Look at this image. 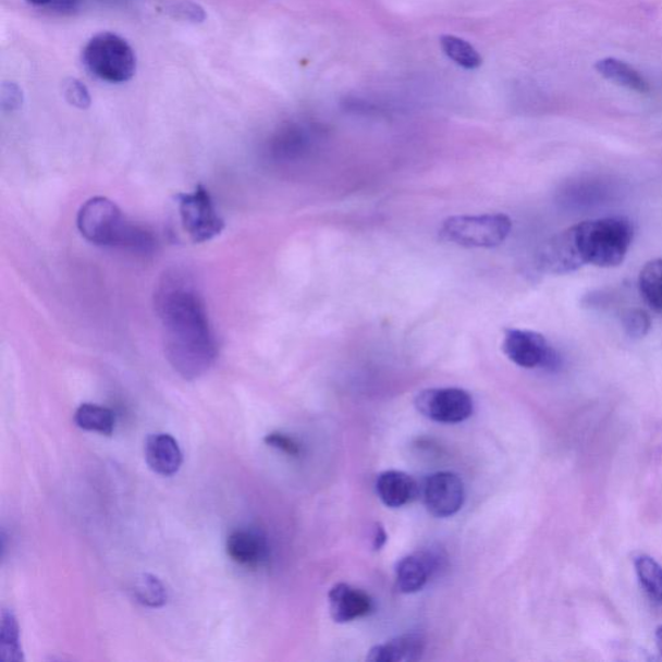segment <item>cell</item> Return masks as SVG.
I'll return each instance as SVG.
<instances>
[{"label": "cell", "instance_id": "obj_1", "mask_svg": "<svg viewBox=\"0 0 662 662\" xmlns=\"http://www.w3.org/2000/svg\"><path fill=\"white\" fill-rule=\"evenodd\" d=\"M163 331L164 355L186 381L206 375L218 357V344L201 294L179 272L163 275L156 294Z\"/></svg>", "mask_w": 662, "mask_h": 662}, {"label": "cell", "instance_id": "obj_2", "mask_svg": "<svg viewBox=\"0 0 662 662\" xmlns=\"http://www.w3.org/2000/svg\"><path fill=\"white\" fill-rule=\"evenodd\" d=\"M561 234L577 269L588 265L613 268L629 253L634 230L626 218L610 217L585 220Z\"/></svg>", "mask_w": 662, "mask_h": 662}, {"label": "cell", "instance_id": "obj_3", "mask_svg": "<svg viewBox=\"0 0 662 662\" xmlns=\"http://www.w3.org/2000/svg\"><path fill=\"white\" fill-rule=\"evenodd\" d=\"M77 226L88 243L98 246L148 254L157 244L154 233L128 222L120 207L107 197H93L82 205Z\"/></svg>", "mask_w": 662, "mask_h": 662}, {"label": "cell", "instance_id": "obj_4", "mask_svg": "<svg viewBox=\"0 0 662 662\" xmlns=\"http://www.w3.org/2000/svg\"><path fill=\"white\" fill-rule=\"evenodd\" d=\"M82 61L94 77L115 85L128 82L136 72L133 47L113 33H100L89 39Z\"/></svg>", "mask_w": 662, "mask_h": 662}, {"label": "cell", "instance_id": "obj_5", "mask_svg": "<svg viewBox=\"0 0 662 662\" xmlns=\"http://www.w3.org/2000/svg\"><path fill=\"white\" fill-rule=\"evenodd\" d=\"M512 230V219L505 213L459 216L441 223L439 238L467 248H493L505 243Z\"/></svg>", "mask_w": 662, "mask_h": 662}, {"label": "cell", "instance_id": "obj_6", "mask_svg": "<svg viewBox=\"0 0 662 662\" xmlns=\"http://www.w3.org/2000/svg\"><path fill=\"white\" fill-rule=\"evenodd\" d=\"M179 210L184 231L193 243H207L224 230V220L213 206L209 191L203 185H198L195 192L179 195Z\"/></svg>", "mask_w": 662, "mask_h": 662}, {"label": "cell", "instance_id": "obj_7", "mask_svg": "<svg viewBox=\"0 0 662 662\" xmlns=\"http://www.w3.org/2000/svg\"><path fill=\"white\" fill-rule=\"evenodd\" d=\"M414 404L424 417L444 425L465 422L475 408L470 393L457 388L420 391Z\"/></svg>", "mask_w": 662, "mask_h": 662}, {"label": "cell", "instance_id": "obj_8", "mask_svg": "<svg viewBox=\"0 0 662 662\" xmlns=\"http://www.w3.org/2000/svg\"><path fill=\"white\" fill-rule=\"evenodd\" d=\"M503 354L524 369H555L559 357L547 338L536 331L510 329L502 342Z\"/></svg>", "mask_w": 662, "mask_h": 662}, {"label": "cell", "instance_id": "obj_9", "mask_svg": "<svg viewBox=\"0 0 662 662\" xmlns=\"http://www.w3.org/2000/svg\"><path fill=\"white\" fill-rule=\"evenodd\" d=\"M422 493L427 512L437 517L457 514L466 499L464 481L451 471L430 475L425 481Z\"/></svg>", "mask_w": 662, "mask_h": 662}, {"label": "cell", "instance_id": "obj_10", "mask_svg": "<svg viewBox=\"0 0 662 662\" xmlns=\"http://www.w3.org/2000/svg\"><path fill=\"white\" fill-rule=\"evenodd\" d=\"M329 610L335 623L347 624L369 616L375 611V602L368 592L341 583L334 585L329 592Z\"/></svg>", "mask_w": 662, "mask_h": 662}, {"label": "cell", "instance_id": "obj_11", "mask_svg": "<svg viewBox=\"0 0 662 662\" xmlns=\"http://www.w3.org/2000/svg\"><path fill=\"white\" fill-rule=\"evenodd\" d=\"M225 548L228 556L246 568L260 567L269 554L267 538L253 528L233 530L226 538Z\"/></svg>", "mask_w": 662, "mask_h": 662}, {"label": "cell", "instance_id": "obj_12", "mask_svg": "<svg viewBox=\"0 0 662 662\" xmlns=\"http://www.w3.org/2000/svg\"><path fill=\"white\" fill-rule=\"evenodd\" d=\"M438 556L426 551L400 559L396 564V588L403 594L422 590L438 568Z\"/></svg>", "mask_w": 662, "mask_h": 662}, {"label": "cell", "instance_id": "obj_13", "mask_svg": "<svg viewBox=\"0 0 662 662\" xmlns=\"http://www.w3.org/2000/svg\"><path fill=\"white\" fill-rule=\"evenodd\" d=\"M145 459L158 475L172 476L181 470L183 453L169 433H154L145 441Z\"/></svg>", "mask_w": 662, "mask_h": 662}, {"label": "cell", "instance_id": "obj_14", "mask_svg": "<svg viewBox=\"0 0 662 662\" xmlns=\"http://www.w3.org/2000/svg\"><path fill=\"white\" fill-rule=\"evenodd\" d=\"M426 650V638L419 633L403 634L383 645L372 647L368 661L372 662H412L422 659Z\"/></svg>", "mask_w": 662, "mask_h": 662}, {"label": "cell", "instance_id": "obj_15", "mask_svg": "<svg viewBox=\"0 0 662 662\" xmlns=\"http://www.w3.org/2000/svg\"><path fill=\"white\" fill-rule=\"evenodd\" d=\"M376 489L379 499L391 508L408 505L418 493L417 481L410 475L396 470L379 475Z\"/></svg>", "mask_w": 662, "mask_h": 662}, {"label": "cell", "instance_id": "obj_16", "mask_svg": "<svg viewBox=\"0 0 662 662\" xmlns=\"http://www.w3.org/2000/svg\"><path fill=\"white\" fill-rule=\"evenodd\" d=\"M596 71L603 78L616 83L632 91L647 94L650 91V85L636 69L617 59L606 58L597 61Z\"/></svg>", "mask_w": 662, "mask_h": 662}, {"label": "cell", "instance_id": "obj_17", "mask_svg": "<svg viewBox=\"0 0 662 662\" xmlns=\"http://www.w3.org/2000/svg\"><path fill=\"white\" fill-rule=\"evenodd\" d=\"M74 422L82 430L110 437L114 432L115 416L106 406L86 403L75 410Z\"/></svg>", "mask_w": 662, "mask_h": 662}, {"label": "cell", "instance_id": "obj_18", "mask_svg": "<svg viewBox=\"0 0 662 662\" xmlns=\"http://www.w3.org/2000/svg\"><path fill=\"white\" fill-rule=\"evenodd\" d=\"M641 298L654 312H662V258L648 261L639 273Z\"/></svg>", "mask_w": 662, "mask_h": 662}, {"label": "cell", "instance_id": "obj_19", "mask_svg": "<svg viewBox=\"0 0 662 662\" xmlns=\"http://www.w3.org/2000/svg\"><path fill=\"white\" fill-rule=\"evenodd\" d=\"M131 592L137 603L149 609H161L169 600V591L160 578L143 574L134 579Z\"/></svg>", "mask_w": 662, "mask_h": 662}, {"label": "cell", "instance_id": "obj_20", "mask_svg": "<svg viewBox=\"0 0 662 662\" xmlns=\"http://www.w3.org/2000/svg\"><path fill=\"white\" fill-rule=\"evenodd\" d=\"M0 660L3 662H23L24 653L20 645V627L15 613L3 610L0 624Z\"/></svg>", "mask_w": 662, "mask_h": 662}, {"label": "cell", "instance_id": "obj_21", "mask_svg": "<svg viewBox=\"0 0 662 662\" xmlns=\"http://www.w3.org/2000/svg\"><path fill=\"white\" fill-rule=\"evenodd\" d=\"M636 574L648 598L662 603V565L650 555H639L634 561Z\"/></svg>", "mask_w": 662, "mask_h": 662}, {"label": "cell", "instance_id": "obj_22", "mask_svg": "<svg viewBox=\"0 0 662 662\" xmlns=\"http://www.w3.org/2000/svg\"><path fill=\"white\" fill-rule=\"evenodd\" d=\"M441 50L454 64L474 71L482 64L480 53L467 40L455 36H443L440 38Z\"/></svg>", "mask_w": 662, "mask_h": 662}, {"label": "cell", "instance_id": "obj_23", "mask_svg": "<svg viewBox=\"0 0 662 662\" xmlns=\"http://www.w3.org/2000/svg\"><path fill=\"white\" fill-rule=\"evenodd\" d=\"M308 137L302 128H287L275 137L272 144V155L275 160L292 161L298 158L307 147Z\"/></svg>", "mask_w": 662, "mask_h": 662}, {"label": "cell", "instance_id": "obj_24", "mask_svg": "<svg viewBox=\"0 0 662 662\" xmlns=\"http://www.w3.org/2000/svg\"><path fill=\"white\" fill-rule=\"evenodd\" d=\"M621 323H623L626 335L632 340H641L650 333L652 327L650 315L640 308L626 309L621 316Z\"/></svg>", "mask_w": 662, "mask_h": 662}, {"label": "cell", "instance_id": "obj_25", "mask_svg": "<svg viewBox=\"0 0 662 662\" xmlns=\"http://www.w3.org/2000/svg\"><path fill=\"white\" fill-rule=\"evenodd\" d=\"M65 99L71 106L78 109H87L91 106V96H89L88 88L83 83L75 78H69L64 82Z\"/></svg>", "mask_w": 662, "mask_h": 662}, {"label": "cell", "instance_id": "obj_26", "mask_svg": "<svg viewBox=\"0 0 662 662\" xmlns=\"http://www.w3.org/2000/svg\"><path fill=\"white\" fill-rule=\"evenodd\" d=\"M265 443L268 446L274 448V450H279L282 453L292 455V457H298V455L301 454V445L298 444V441H296L292 437H289V434L286 433H268L265 438Z\"/></svg>", "mask_w": 662, "mask_h": 662}, {"label": "cell", "instance_id": "obj_27", "mask_svg": "<svg viewBox=\"0 0 662 662\" xmlns=\"http://www.w3.org/2000/svg\"><path fill=\"white\" fill-rule=\"evenodd\" d=\"M0 99H2V108L5 112H15L23 106L24 95L16 83L9 82L4 83Z\"/></svg>", "mask_w": 662, "mask_h": 662}, {"label": "cell", "instance_id": "obj_28", "mask_svg": "<svg viewBox=\"0 0 662 662\" xmlns=\"http://www.w3.org/2000/svg\"><path fill=\"white\" fill-rule=\"evenodd\" d=\"M175 16L183 20L193 21V23H201L205 20V12L201 7L195 3H182L174 7Z\"/></svg>", "mask_w": 662, "mask_h": 662}, {"label": "cell", "instance_id": "obj_29", "mask_svg": "<svg viewBox=\"0 0 662 662\" xmlns=\"http://www.w3.org/2000/svg\"><path fill=\"white\" fill-rule=\"evenodd\" d=\"M25 2L51 11H72L78 5L79 0H25Z\"/></svg>", "mask_w": 662, "mask_h": 662}, {"label": "cell", "instance_id": "obj_30", "mask_svg": "<svg viewBox=\"0 0 662 662\" xmlns=\"http://www.w3.org/2000/svg\"><path fill=\"white\" fill-rule=\"evenodd\" d=\"M385 541H388V535H385L383 527H376L375 535V549L381 550L384 547Z\"/></svg>", "mask_w": 662, "mask_h": 662}, {"label": "cell", "instance_id": "obj_31", "mask_svg": "<svg viewBox=\"0 0 662 662\" xmlns=\"http://www.w3.org/2000/svg\"><path fill=\"white\" fill-rule=\"evenodd\" d=\"M654 639H657L658 651L662 658V625L658 627L657 634H654Z\"/></svg>", "mask_w": 662, "mask_h": 662}]
</instances>
